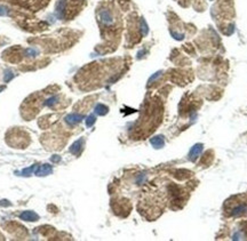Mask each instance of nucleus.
I'll list each match as a JSON object with an SVG mask.
<instances>
[{"label": "nucleus", "mask_w": 247, "mask_h": 241, "mask_svg": "<svg viewBox=\"0 0 247 241\" xmlns=\"http://www.w3.org/2000/svg\"><path fill=\"white\" fill-rule=\"evenodd\" d=\"M20 218H21V220H23V221L33 222V221H38L39 216L37 215L35 211L25 210V211H23V213H22V214L20 215Z\"/></svg>", "instance_id": "1"}, {"label": "nucleus", "mask_w": 247, "mask_h": 241, "mask_svg": "<svg viewBox=\"0 0 247 241\" xmlns=\"http://www.w3.org/2000/svg\"><path fill=\"white\" fill-rule=\"evenodd\" d=\"M100 20L102 21L104 24H112L113 23V17L108 9H102L100 11Z\"/></svg>", "instance_id": "2"}, {"label": "nucleus", "mask_w": 247, "mask_h": 241, "mask_svg": "<svg viewBox=\"0 0 247 241\" xmlns=\"http://www.w3.org/2000/svg\"><path fill=\"white\" fill-rule=\"evenodd\" d=\"M203 152V144H196L195 146H192V149L190 150V152H189V158H190V160H196L199 155H200V153Z\"/></svg>", "instance_id": "3"}, {"label": "nucleus", "mask_w": 247, "mask_h": 241, "mask_svg": "<svg viewBox=\"0 0 247 241\" xmlns=\"http://www.w3.org/2000/svg\"><path fill=\"white\" fill-rule=\"evenodd\" d=\"M51 171H53V168L51 164H42V166H37L35 174H37L38 176H44V175L51 174Z\"/></svg>", "instance_id": "4"}, {"label": "nucleus", "mask_w": 247, "mask_h": 241, "mask_svg": "<svg viewBox=\"0 0 247 241\" xmlns=\"http://www.w3.org/2000/svg\"><path fill=\"white\" fill-rule=\"evenodd\" d=\"M82 144H84V141H82V139H78V141H76V142L71 145L70 152L73 154H79L80 152H81Z\"/></svg>", "instance_id": "5"}, {"label": "nucleus", "mask_w": 247, "mask_h": 241, "mask_svg": "<svg viewBox=\"0 0 247 241\" xmlns=\"http://www.w3.org/2000/svg\"><path fill=\"white\" fill-rule=\"evenodd\" d=\"M82 116L78 114V113H72V114H69L67 118H65V121H67L69 125H74V123H78L79 121H81Z\"/></svg>", "instance_id": "6"}, {"label": "nucleus", "mask_w": 247, "mask_h": 241, "mask_svg": "<svg viewBox=\"0 0 247 241\" xmlns=\"http://www.w3.org/2000/svg\"><path fill=\"white\" fill-rule=\"evenodd\" d=\"M64 10H65V0H60L56 6V13L58 18H62L64 15Z\"/></svg>", "instance_id": "7"}, {"label": "nucleus", "mask_w": 247, "mask_h": 241, "mask_svg": "<svg viewBox=\"0 0 247 241\" xmlns=\"http://www.w3.org/2000/svg\"><path fill=\"white\" fill-rule=\"evenodd\" d=\"M151 144L153 145L154 148L159 149V148H163V146H164L165 141L164 138H163V136H156V137H153V138L151 139Z\"/></svg>", "instance_id": "8"}, {"label": "nucleus", "mask_w": 247, "mask_h": 241, "mask_svg": "<svg viewBox=\"0 0 247 241\" xmlns=\"http://www.w3.org/2000/svg\"><path fill=\"white\" fill-rule=\"evenodd\" d=\"M247 210V206L245 205H242V206H238V207H236L233 210L231 211V215L236 216V215H240V214H242V213H245V211Z\"/></svg>", "instance_id": "9"}, {"label": "nucleus", "mask_w": 247, "mask_h": 241, "mask_svg": "<svg viewBox=\"0 0 247 241\" xmlns=\"http://www.w3.org/2000/svg\"><path fill=\"white\" fill-rule=\"evenodd\" d=\"M95 112L97 113V114H100V116H104L105 113L108 112V108H107L105 105H103V104H98L97 106H96V109H95Z\"/></svg>", "instance_id": "10"}, {"label": "nucleus", "mask_w": 247, "mask_h": 241, "mask_svg": "<svg viewBox=\"0 0 247 241\" xmlns=\"http://www.w3.org/2000/svg\"><path fill=\"white\" fill-rule=\"evenodd\" d=\"M94 122H95V117H94V116H89L87 118V120H86V125H87L88 127H91V126H93Z\"/></svg>", "instance_id": "11"}, {"label": "nucleus", "mask_w": 247, "mask_h": 241, "mask_svg": "<svg viewBox=\"0 0 247 241\" xmlns=\"http://www.w3.org/2000/svg\"><path fill=\"white\" fill-rule=\"evenodd\" d=\"M144 180H145V175L142 174V175H141V176L139 177V178H137V183H139V184H141V183H142V182H143Z\"/></svg>", "instance_id": "12"}, {"label": "nucleus", "mask_w": 247, "mask_h": 241, "mask_svg": "<svg viewBox=\"0 0 247 241\" xmlns=\"http://www.w3.org/2000/svg\"><path fill=\"white\" fill-rule=\"evenodd\" d=\"M5 14H6V9L2 6H0V15H5Z\"/></svg>", "instance_id": "13"}, {"label": "nucleus", "mask_w": 247, "mask_h": 241, "mask_svg": "<svg viewBox=\"0 0 247 241\" xmlns=\"http://www.w3.org/2000/svg\"><path fill=\"white\" fill-rule=\"evenodd\" d=\"M60 160H61L60 157H53V158H51V161H53V162H57V161H60Z\"/></svg>", "instance_id": "14"}]
</instances>
